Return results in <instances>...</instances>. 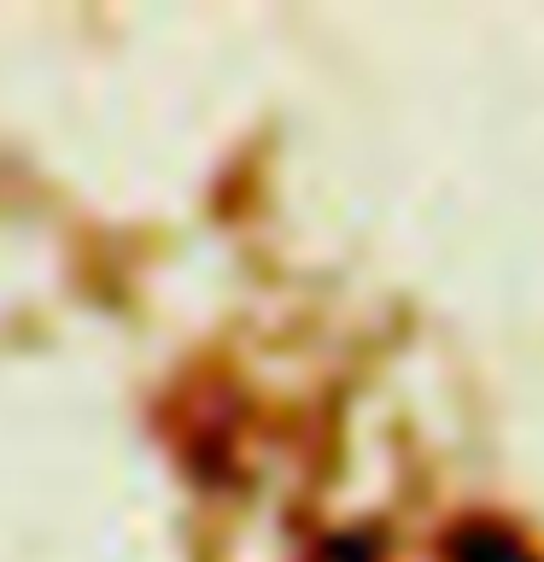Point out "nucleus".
<instances>
[{"label": "nucleus", "mask_w": 544, "mask_h": 562, "mask_svg": "<svg viewBox=\"0 0 544 562\" xmlns=\"http://www.w3.org/2000/svg\"><path fill=\"white\" fill-rule=\"evenodd\" d=\"M456 562H533V557L498 527H468V533H456Z\"/></svg>", "instance_id": "obj_1"}]
</instances>
